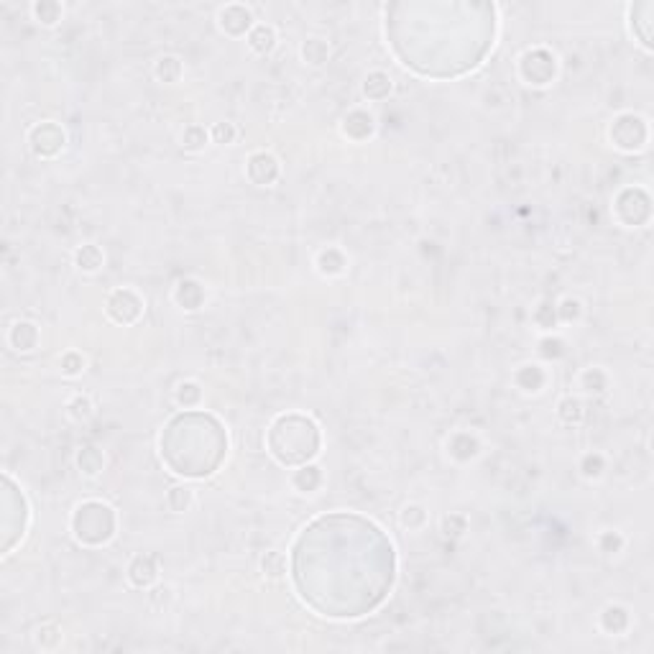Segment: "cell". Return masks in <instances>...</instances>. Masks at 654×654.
<instances>
[{
	"label": "cell",
	"mask_w": 654,
	"mask_h": 654,
	"mask_svg": "<svg viewBox=\"0 0 654 654\" xmlns=\"http://www.w3.org/2000/svg\"><path fill=\"white\" fill-rule=\"evenodd\" d=\"M144 312V302L141 296L131 292V289H116L108 296V314L120 325H131L135 323Z\"/></svg>",
	"instance_id": "6da1fadb"
},
{
	"label": "cell",
	"mask_w": 654,
	"mask_h": 654,
	"mask_svg": "<svg viewBox=\"0 0 654 654\" xmlns=\"http://www.w3.org/2000/svg\"><path fill=\"white\" fill-rule=\"evenodd\" d=\"M28 141H31V149H34L36 156L52 159V156H56L64 149V131L59 126H54V123H41V126L31 131Z\"/></svg>",
	"instance_id": "7a4b0ae2"
},
{
	"label": "cell",
	"mask_w": 654,
	"mask_h": 654,
	"mask_svg": "<svg viewBox=\"0 0 654 654\" xmlns=\"http://www.w3.org/2000/svg\"><path fill=\"white\" fill-rule=\"evenodd\" d=\"M246 174H248V179H251L253 184H259V187H269V184H274V182L279 179V162L271 156V153L259 151L248 159V164H246Z\"/></svg>",
	"instance_id": "3957f363"
},
{
	"label": "cell",
	"mask_w": 654,
	"mask_h": 654,
	"mask_svg": "<svg viewBox=\"0 0 654 654\" xmlns=\"http://www.w3.org/2000/svg\"><path fill=\"white\" fill-rule=\"evenodd\" d=\"M128 580L133 582L135 588H151L153 582L159 580V565H156V557H151V555L133 557V563L128 565Z\"/></svg>",
	"instance_id": "277c9868"
},
{
	"label": "cell",
	"mask_w": 654,
	"mask_h": 654,
	"mask_svg": "<svg viewBox=\"0 0 654 654\" xmlns=\"http://www.w3.org/2000/svg\"><path fill=\"white\" fill-rule=\"evenodd\" d=\"M8 342L19 353H31L39 345V327L34 323H28V320H19L8 330Z\"/></svg>",
	"instance_id": "5b68a950"
},
{
	"label": "cell",
	"mask_w": 654,
	"mask_h": 654,
	"mask_svg": "<svg viewBox=\"0 0 654 654\" xmlns=\"http://www.w3.org/2000/svg\"><path fill=\"white\" fill-rule=\"evenodd\" d=\"M251 10L243 8V6H228V8L220 10V26L223 31H228L230 36H241L251 28Z\"/></svg>",
	"instance_id": "8992f818"
},
{
	"label": "cell",
	"mask_w": 654,
	"mask_h": 654,
	"mask_svg": "<svg viewBox=\"0 0 654 654\" xmlns=\"http://www.w3.org/2000/svg\"><path fill=\"white\" fill-rule=\"evenodd\" d=\"M358 128H360V138H363V141H366V138H371V135H373V131H376L373 116H368L366 110H353L350 116H345V120H342V131H345V135H348V138L358 141Z\"/></svg>",
	"instance_id": "52a82bcc"
},
{
	"label": "cell",
	"mask_w": 654,
	"mask_h": 654,
	"mask_svg": "<svg viewBox=\"0 0 654 654\" xmlns=\"http://www.w3.org/2000/svg\"><path fill=\"white\" fill-rule=\"evenodd\" d=\"M248 46H251L256 54H269L271 49L276 46V31L266 23H259L248 31Z\"/></svg>",
	"instance_id": "ba28073f"
},
{
	"label": "cell",
	"mask_w": 654,
	"mask_h": 654,
	"mask_svg": "<svg viewBox=\"0 0 654 654\" xmlns=\"http://www.w3.org/2000/svg\"><path fill=\"white\" fill-rule=\"evenodd\" d=\"M202 296H205L202 287L197 281H189V279L187 281H179L177 289H174V299L182 305V309H197L202 305Z\"/></svg>",
	"instance_id": "9c48e42d"
},
{
	"label": "cell",
	"mask_w": 654,
	"mask_h": 654,
	"mask_svg": "<svg viewBox=\"0 0 654 654\" xmlns=\"http://www.w3.org/2000/svg\"><path fill=\"white\" fill-rule=\"evenodd\" d=\"M600 629L609 634H624L629 629V611L624 606H609L600 613Z\"/></svg>",
	"instance_id": "30bf717a"
},
{
	"label": "cell",
	"mask_w": 654,
	"mask_h": 654,
	"mask_svg": "<svg viewBox=\"0 0 654 654\" xmlns=\"http://www.w3.org/2000/svg\"><path fill=\"white\" fill-rule=\"evenodd\" d=\"M102 261H105L102 251H100L98 246H92V243L77 248V253H74V263H77V269L87 271V274H95V271L102 266Z\"/></svg>",
	"instance_id": "8fae6325"
},
{
	"label": "cell",
	"mask_w": 654,
	"mask_h": 654,
	"mask_svg": "<svg viewBox=\"0 0 654 654\" xmlns=\"http://www.w3.org/2000/svg\"><path fill=\"white\" fill-rule=\"evenodd\" d=\"M391 92V80L384 72H371L363 82V95L368 100H384Z\"/></svg>",
	"instance_id": "7c38bea8"
},
{
	"label": "cell",
	"mask_w": 654,
	"mask_h": 654,
	"mask_svg": "<svg viewBox=\"0 0 654 654\" xmlns=\"http://www.w3.org/2000/svg\"><path fill=\"white\" fill-rule=\"evenodd\" d=\"M317 266H320V271L327 274V276H338V274L345 271L348 261H345L342 251H338V248H325V251L317 256Z\"/></svg>",
	"instance_id": "4fadbf2b"
},
{
	"label": "cell",
	"mask_w": 654,
	"mask_h": 654,
	"mask_svg": "<svg viewBox=\"0 0 654 654\" xmlns=\"http://www.w3.org/2000/svg\"><path fill=\"white\" fill-rule=\"evenodd\" d=\"M302 56H305V62L320 67V64L327 62V56H330V46H327L325 39H317V36L307 39L305 46H302Z\"/></svg>",
	"instance_id": "5bb4252c"
},
{
	"label": "cell",
	"mask_w": 654,
	"mask_h": 654,
	"mask_svg": "<svg viewBox=\"0 0 654 654\" xmlns=\"http://www.w3.org/2000/svg\"><path fill=\"white\" fill-rule=\"evenodd\" d=\"M102 463L105 460H102V453L98 448H85L77 455V466H80V470L85 475H98L102 470Z\"/></svg>",
	"instance_id": "9a60e30c"
},
{
	"label": "cell",
	"mask_w": 654,
	"mask_h": 654,
	"mask_svg": "<svg viewBox=\"0 0 654 654\" xmlns=\"http://www.w3.org/2000/svg\"><path fill=\"white\" fill-rule=\"evenodd\" d=\"M153 72H156V77L162 82H177L182 77V62L177 56L166 54L156 62V69H153Z\"/></svg>",
	"instance_id": "2e32d148"
},
{
	"label": "cell",
	"mask_w": 654,
	"mask_h": 654,
	"mask_svg": "<svg viewBox=\"0 0 654 654\" xmlns=\"http://www.w3.org/2000/svg\"><path fill=\"white\" fill-rule=\"evenodd\" d=\"M323 483V473H320V468L314 466H307L302 468V470H296L294 473V486L299 488V491H314L317 486Z\"/></svg>",
	"instance_id": "e0dca14e"
},
{
	"label": "cell",
	"mask_w": 654,
	"mask_h": 654,
	"mask_svg": "<svg viewBox=\"0 0 654 654\" xmlns=\"http://www.w3.org/2000/svg\"><path fill=\"white\" fill-rule=\"evenodd\" d=\"M192 501H195L192 491H189V488H182V486L171 488V491L166 493V503H169V509L177 511V514H184V511L192 506Z\"/></svg>",
	"instance_id": "ac0fdd59"
},
{
	"label": "cell",
	"mask_w": 654,
	"mask_h": 654,
	"mask_svg": "<svg viewBox=\"0 0 654 654\" xmlns=\"http://www.w3.org/2000/svg\"><path fill=\"white\" fill-rule=\"evenodd\" d=\"M207 138H210V133H207L202 126H189L184 128V133H182V146H184L187 151H197V149H202V146L207 144Z\"/></svg>",
	"instance_id": "d6986e66"
},
{
	"label": "cell",
	"mask_w": 654,
	"mask_h": 654,
	"mask_svg": "<svg viewBox=\"0 0 654 654\" xmlns=\"http://www.w3.org/2000/svg\"><path fill=\"white\" fill-rule=\"evenodd\" d=\"M34 16L39 19V23L54 26L62 16V6L59 3H34Z\"/></svg>",
	"instance_id": "ffe728a7"
},
{
	"label": "cell",
	"mask_w": 654,
	"mask_h": 654,
	"mask_svg": "<svg viewBox=\"0 0 654 654\" xmlns=\"http://www.w3.org/2000/svg\"><path fill=\"white\" fill-rule=\"evenodd\" d=\"M557 414L565 424H578L582 419V404L578 399H563L557 406Z\"/></svg>",
	"instance_id": "44dd1931"
},
{
	"label": "cell",
	"mask_w": 654,
	"mask_h": 654,
	"mask_svg": "<svg viewBox=\"0 0 654 654\" xmlns=\"http://www.w3.org/2000/svg\"><path fill=\"white\" fill-rule=\"evenodd\" d=\"M580 384L585 391L600 394V391H606V373H603L600 368H588V371L580 376Z\"/></svg>",
	"instance_id": "7402d4cb"
},
{
	"label": "cell",
	"mask_w": 654,
	"mask_h": 654,
	"mask_svg": "<svg viewBox=\"0 0 654 654\" xmlns=\"http://www.w3.org/2000/svg\"><path fill=\"white\" fill-rule=\"evenodd\" d=\"M199 399H202L199 384H195V381L179 384V389H177V402H179L182 406H195V404H199Z\"/></svg>",
	"instance_id": "603a6c76"
},
{
	"label": "cell",
	"mask_w": 654,
	"mask_h": 654,
	"mask_svg": "<svg viewBox=\"0 0 654 654\" xmlns=\"http://www.w3.org/2000/svg\"><path fill=\"white\" fill-rule=\"evenodd\" d=\"M424 521H427V511L422 509V506H417V503H412V506H406V509L402 511V524L409 529H422L424 527Z\"/></svg>",
	"instance_id": "cb8c5ba5"
},
{
	"label": "cell",
	"mask_w": 654,
	"mask_h": 654,
	"mask_svg": "<svg viewBox=\"0 0 654 654\" xmlns=\"http://www.w3.org/2000/svg\"><path fill=\"white\" fill-rule=\"evenodd\" d=\"M62 373L64 376H80L82 371H85V358H82L80 353H64L62 356Z\"/></svg>",
	"instance_id": "d4e9b609"
},
{
	"label": "cell",
	"mask_w": 654,
	"mask_h": 654,
	"mask_svg": "<svg viewBox=\"0 0 654 654\" xmlns=\"http://www.w3.org/2000/svg\"><path fill=\"white\" fill-rule=\"evenodd\" d=\"M67 409H69V414H72L74 419H87V417H92V402L87 396H74L72 402L67 404Z\"/></svg>",
	"instance_id": "484cf974"
},
{
	"label": "cell",
	"mask_w": 654,
	"mask_h": 654,
	"mask_svg": "<svg viewBox=\"0 0 654 654\" xmlns=\"http://www.w3.org/2000/svg\"><path fill=\"white\" fill-rule=\"evenodd\" d=\"M261 565H263V573L269 578H281L284 575V557H281V552H269Z\"/></svg>",
	"instance_id": "4316f807"
},
{
	"label": "cell",
	"mask_w": 654,
	"mask_h": 654,
	"mask_svg": "<svg viewBox=\"0 0 654 654\" xmlns=\"http://www.w3.org/2000/svg\"><path fill=\"white\" fill-rule=\"evenodd\" d=\"M210 138L215 144H233L235 141V126L233 123H217L212 131H210Z\"/></svg>",
	"instance_id": "83f0119b"
},
{
	"label": "cell",
	"mask_w": 654,
	"mask_h": 654,
	"mask_svg": "<svg viewBox=\"0 0 654 654\" xmlns=\"http://www.w3.org/2000/svg\"><path fill=\"white\" fill-rule=\"evenodd\" d=\"M580 312H582V307H580V302H578V299H565L563 305L557 307V317H560V320H565V323L578 320V317H580Z\"/></svg>",
	"instance_id": "f1b7e54d"
},
{
	"label": "cell",
	"mask_w": 654,
	"mask_h": 654,
	"mask_svg": "<svg viewBox=\"0 0 654 654\" xmlns=\"http://www.w3.org/2000/svg\"><path fill=\"white\" fill-rule=\"evenodd\" d=\"M582 475L585 478H598L603 473V457L600 455H585L582 457V466H580Z\"/></svg>",
	"instance_id": "f546056e"
},
{
	"label": "cell",
	"mask_w": 654,
	"mask_h": 654,
	"mask_svg": "<svg viewBox=\"0 0 654 654\" xmlns=\"http://www.w3.org/2000/svg\"><path fill=\"white\" fill-rule=\"evenodd\" d=\"M563 353H565L563 340H552V338L542 340V356H547V358H557V356H563Z\"/></svg>",
	"instance_id": "4dcf8cb0"
}]
</instances>
